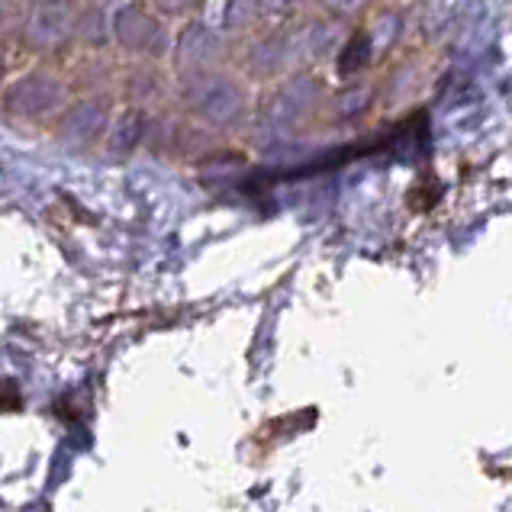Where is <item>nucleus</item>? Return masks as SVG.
<instances>
[{
	"label": "nucleus",
	"instance_id": "nucleus-8",
	"mask_svg": "<svg viewBox=\"0 0 512 512\" xmlns=\"http://www.w3.org/2000/svg\"><path fill=\"white\" fill-rule=\"evenodd\" d=\"M116 100L139 110H162L174 100V75L165 58H120Z\"/></svg>",
	"mask_w": 512,
	"mask_h": 512
},
{
	"label": "nucleus",
	"instance_id": "nucleus-5",
	"mask_svg": "<svg viewBox=\"0 0 512 512\" xmlns=\"http://www.w3.org/2000/svg\"><path fill=\"white\" fill-rule=\"evenodd\" d=\"M120 100L113 91H78L49 126V139L71 155H97Z\"/></svg>",
	"mask_w": 512,
	"mask_h": 512
},
{
	"label": "nucleus",
	"instance_id": "nucleus-6",
	"mask_svg": "<svg viewBox=\"0 0 512 512\" xmlns=\"http://www.w3.org/2000/svg\"><path fill=\"white\" fill-rule=\"evenodd\" d=\"M171 23L145 0H116L110 7V46L120 58H165L171 49Z\"/></svg>",
	"mask_w": 512,
	"mask_h": 512
},
{
	"label": "nucleus",
	"instance_id": "nucleus-9",
	"mask_svg": "<svg viewBox=\"0 0 512 512\" xmlns=\"http://www.w3.org/2000/svg\"><path fill=\"white\" fill-rule=\"evenodd\" d=\"M145 129H149V110L120 104L110 120V129L97 158H107V162H126V158H133L136 152L145 149Z\"/></svg>",
	"mask_w": 512,
	"mask_h": 512
},
{
	"label": "nucleus",
	"instance_id": "nucleus-12",
	"mask_svg": "<svg viewBox=\"0 0 512 512\" xmlns=\"http://www.w3.org/2000/svg\"><path fill=\"white\" fill-rule=\"evenodd\" d=\"M145 4H149L158 17H165L171 26H178L190 17H203L210 0H145Z\"/></svg>",
	"mask_w": 512,
	"mask_h": 512
},
{
	"label": "nucleus",
	"instance_id": "nucleus-13",
	"mask_svg": "<svg viewBox=\"0 0 512 512\" xmlns=\"http://www.w3.org/2000/svg\"><path fill=\"white\" fill-rule=\"evenodd\" d=\"M20 7H23V0H0V36L7 33L13 20H17Z\"/></svg>",
	"mask_w": 512,
	"mask_h": 512
},
{
	"label": "nucleus",
	"instance_id": "nucleus-4",
	"mask_svg": "<svg viewBox=\"0 0 512 512\" xmlns=\"http://www.w3.org/2000/svg\"><path fill=\"white\" fill-rule=\"evenodd\" d=\"M75 7L78 0H23L17 20L4 39L20 62L29 58H55L68 62L75 52Z\"/></svg>",
	"mask_w": 512,
	"mask_h": 512
},
{
	"label": "nucleus",
	"instance_id": "nucleus-1",
	"mask_svg": "<svg viewBox=\"0 0 512 512\" xmlns=\"http://www.w3.org/2000/svg\"><path fill=\"white\" fill-rule=\"evenodd\" d=\"M174 107L190 120L213 129L226 139H239L252 116L255 84L242 78L232 65H219L200 75L174 78Z\"/></svg>",
	"mask_w": 512,
	"mask_h": 512
},
{
	"label": "nucleus",
	"instance_id": "nucleus-3",
	"mask_svg": "<svg viewBox=\"0 0 512 512\" xmlns=\"http://www.w3.org/2000/svg\"><path fill=\"white\" fill-rule=\"evenodd\" d=\"M316 91V78L303 75V71H287V75L255 87L252 116H248L239 139H245L248 145H261L294 133L297 126H303L313 116Z\"/></svg>",
	"mask_w": 512,
	"mask_h": 512
},
{
	"label": "nucleus",
	"instance_id": "nucleus-7",
	"mask_svg": "<svg viewBox=\"0 0 512 512\" xmlns=\"http://www.w3.org/2000/svg\"><path fill=\"white\" fill-rule=\"evenodd\" d=\"M229 58H232V42L207 17H190L171 29L168 68L174 78L200 75V71L229 65Z\"/></svg>",
	"mask_w": 512,
	"mask_h": 512
},
{
	"label": "nucleus",
	"instance_id": "nucleus-14",
	"mask_svg": "<svg viewBox=\"0 0 512 512\" xmlns=\"http://www.w3.org/2000/svg\"><path fill=\"white\" fill-rule=\"evenodd\" d=\"M13 49H10V42L0 36V87H4V81L10 78V71H13Z\"/></svg>",
	"mask_w": 512,
	"mask_h": 512
},
{
	"label": "nucleus",
	"instance_id": "nucleus-2",
	"mask_svg": "<svg viewBox=\"0 0 512 512\" xmlns=\"http://www.w3.org/2000/svg\"><path fill=\"white\" fill-rule=\"evenodd\" d=\"M75 97L65 62L29 58L0 87V120L23 133H49L55 116Z\"/></svg>",
	"mask_w": 512,
	"mask_h": 512
},
{
	"label": "nucleus",
	"instance_id": "nucleus-11",
	"mask_svg": "<svg viewBox=\"0 0 512 512\" xmlns=\"http://www.w3.org/2000/svg\"><path fill=\"white\" fill-rule=\"evenodd\" d=\"M110 0H78L75 7V52H104L110 46Z\"/></svg>",
	"mask_w": 512,
	"mask_h": 512
},
{
	"label": "nucleus",
	"instance_id": "nucleus-10",
	"mask_svg": "<svg viewBox=\"0 0 512 512\" xmlns=\"http://www.w3.org/2000/svg\"><path fill=\"white\" fill-rule=\"evenodd\" d=\"M203 17H207L229 42H239L242 36L255 33L261 23L274 20L265 0H219V4L210 0Z\"/></svg>",
	"mask_w": 512,
	"mask_h": 512
},
{
	"label": "nucleus",
	"instance_id": "nucleus-15",
	"mask_svg": "<svg viewBox=\"0 0 512 512\" xmlns=\"http://www.w3.org/2000/svg\"><path fill=\"white\" fill-rule=\"evenodd\" d=\"M110 4H116V0H110Z\"/></svg>",
	"mask_w": 512,
	"mask_h": 512
}]
</instances>
